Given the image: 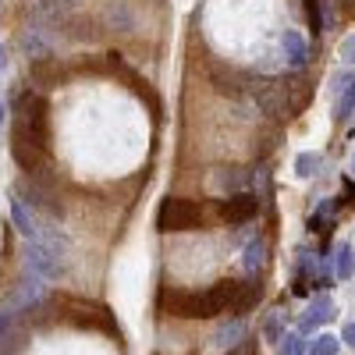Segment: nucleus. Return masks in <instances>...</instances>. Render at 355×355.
Here are the masks:
<instances>
[{"label":"nucleus","instance_id":"1","mask_svg":"<svg viewBox=\"0 0 355 355\" xmlns=\"http://www.w3.org/2000/svg\"><path fill=\"white\" fill-rule=\"evenodd\" d=\"M263 295L259 281H217L210 288H164L160 302L164 309H171V316H185V320H210L220 313H234L245 316V309H252Z\"/></svg>","mask_w":355,"mask_h":355},{"label":"nucleus","instance_id":"2","mask_svg":"<svg viewBox=\"0 0 355 355\" xmlns=\"http://www.w3.org/2000/svg\"><path fill=\"white\" fill-rule=\"evenodd\" d=\"M157 224H160V231H192L202 224V210L196 199H164Z\"/></svg>","mask_w":355,"mask_h":355},{"label":"nucleus","instance_id":"3","mask_svg":"<svg viewBox=\"0 0 355 355\" xmlns=\"http://www.w3.org/2000/svg\"><path fill=\"white\" fill-rule=\"evenodd\" d=\"M331 320H334V302H331V295H316V299L306 306L302 320H299V331H302V334H313V331H320L323 323H331Z\"/></svg>","mask_w":355,"mask_h":355},{"label":"nucleus","instance_id":"4","mask_svg":"<svg viewBox=\"0 0 355 355\" xmlns=\"http://www.w3.org/2000/svg\"><path fill=\"white\" fill-rule=\"evenodd\" d=\"M259 214V199L256 196H231L224 206H220V217L224 224H245Z\"/></svg>","mask_w":355,"mask_h":355},{"label":"nucleus","instance_id":"5","mask_svg":"<svg viewBox=\"0 0 355 355\" xmlns=\"http://www.w3.org/2000/svg\"><path fill=\"white\" fill-rule=\"evenodd\" d=\"M281 50H284V61L291 68H302L309 61V50H306V40L299 36V28H284L281 33Z\"/></svg>","mask_w":355,"mask_h":355},{"label":"nucleus","instance_id":"6","mask_svg":"<svg viewBox=\"0 0 355 355\" xmlns=\"http://www.w3.org/2000/svg\"><path fill=\"white\" fill-rule=\"evenodd\" d=\"M11 220H15V227L25 234L28 242H36V239H40V227H36L33 214L25 210V202H21V199H11Z\"/></svg>","mask_w":355,"mask_h":355},{"label":"nucleus","instance_id":"7","mask_svg":"<svg viewBox=\"0 0 355 355\" xmlns=\"http://www.w3.org/2000/svg\"><path fill=\"white\" fill-rule=\"evenodd\" d=\"M334 277L338 281H352L355 277V249L348 242H341L334 249Z\"/></svg>","mask_w":355,"mask_h":355},{"label":"nucleus","instance_id":"8","mask_svg":"<svg viewBox=\"0 0 355 355\" xmlns=\"http://www.w3.org/2000/svg\"><path fill=\"white\" fill-rule=\"evenodd\" d=\"M352 110H355V75H348L345 85H341V96L334 103V117L345 121V117H352Z\"/></svg>","mask_w":355,"mask_h":355},{"label":"nucleus","instance_id":"9","mask_svg":"<svg viewBox=\"0 0 355 355\" xmlns=\"http://www.w3.org/2000/svg\"><path fill=\"white\" fill-rule=\"evenodd\" d=\"M245 334V323H242V316H234L231 323H224V327L217 331V348H234V345H239V338Z\"/></svg>","mask_w":355,"mask_h":355},{"label":"nucleus","instance_id":"10","mask_svg":"<svg viewBox=\"0 0 355 355\" xmlns=\"http://www.w3.org/2000/svg\"><path fill=\"white\" fill-rule=\"evenodd\" d=\"M320 167H323V157L316 150H302L295 157V174L299 178H313V174H320Z\"/></svg>","mask_w":355,"mask_h":355},{"label":"nucleus","instance_id":"11","mask_svg":"<svg viewBox=\"0 0 355 355\" xmlns=\"http://www.w3.org/2000/svg\"><path fill=\"white\" fill-rule=\"evenodd\" d=\"M263 263H266V245L256 239V242L245 245V274H259Z\"/></svg>","mask_w":355,"mask_h":355},{"label":"nucleus","instance_id":"12","mask_svg":"<svg viewBox=\"0 0 355 355\" xmlns=\"http://www.w3.org/2000/svg\"><path fill=\"white\" fill-rule=\"evenodd\" d=\"M338 348H341V338H334V334H316L313 345H309V355H338Z\"/></svg>","mask_w":355,"mask_h":355},{"label":"nucleus","instance_id":"13","mask_svg":"<svg viewBox=\"0 0 355 355\" xmlns=\"http://www.w3.org/2000/svg\"><path fill=\"white\" fill-rule=\"evenodd\" d=\"M302 338H306L302 331H288L281 338V355H306V341Z\"/></svg>","mask_w":355,"mask_h":355},{"label":"nucleus","instance_id":"14","mask_svg":"<svg viewBox=\"0 0 355 355\" xmlns=\"http://www.w3.org/2000/svg\"><path fill=\"white\" fill-rule=\"evenodd\" d=\"M281 316H284V313H274L270 320H266V327H263V331H266V341H281V338H284V334H281Z\"/></svg>","mask_w":355,"mask_h":355},{"label":"nucleus","instance_id":"15","mask_svg":"<svg viewBox=\"0 0 355 355\" xmlns=\"http://www.w3.org/2000/svg\"><path fill=\"white\" fill-rule=\"evenodd\" d=\"M341 57H345V61H355V36L341 43Z\"/></svg>","mask_w":355,"mask_h":355},{"label":"nucleus","instance_id":"16","mask_svg":"<svg viewBox=\"0 0 355 355\" xmlns=\"http://www.w3.org/2000/svg\"><path fill=\"white\" fill-rule=\"evenodd\" d=\"M341 341L348 348H355V323H345V331H341Z\"/></svg>","mask_w":355,"mask_h":355},{"label":"nucleus","instance_id":"17","mask_svg":"<svg viewBox=\"0 0 355 355\" xmlns=\"http://www.w3.org/2000/svg\"><path fill=\"white\" fill-rule=\"evenodd\" d=\"M4 68H8V46L0 43V71H4Z\"/></svg>","mask_w":355,"mask_h":355},{"label":"nucleus","instance_id":"18","mask_svg":"<svg viewBox=\"0 0 355 355\" xmlns=\"http://www.w3.org/2000/svg\"><path fill=\"white\" fill-rule=\"evenodd\" d=\"M0 121H4V107H0Z\"/></svg>","mask_w":355,"mask_h":355},{"label":"nucleus","instance_id":"19","mask_svg":"<svg viewBox=\"0 0 355 355\" xmlns=\"http://www.w3.org/2000/svg\"><path fill=\"white\" fill-rule=\"evenodd\" d=\"M352 174H355V157H352Z\"/></svg>","mask_w":355,"mask_h":355}]
</instances>
